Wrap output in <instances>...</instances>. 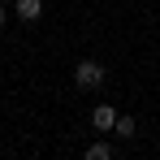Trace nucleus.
<instances>
[{"instance_id":"nucleus-2","label":"nucleus","mask_w":160,"mask_h":160,"mask_svg":"<svg viewBox=\"0 0 160 160\" xmlns=\"http://www.w3.org/2000/svg\"><path fill=\"white\" fill-rule=\"evenodd\" d=\"M91 126H95V130H108V134H112V126H117V108H112V104H100L95 112H91Z\"/></svg>"},{"instance_id":"nucleus-3","label":"nucleus","mask_w":160,"mask_h":160,"mask_svg":"<svg viewBox=\"0 0 160 160\" xmlns=\"http://www.w3.org/2000/svg\"><path fill=\"white\" fill-rule=\"evenodd\" d=\"M13 13H18L22 22H39V13H43V0H13Z\"/></svg>"},{"instance_id":"nucleus-4","label":"nucleus","mask_w":160,"mask_h":160,"mask_svg":"<svg viewBox=\"0 0 160 160\" xmlns=\"http://www.w3.org/2000/svg\"><path fill=\"white\" fill-rule=\"evenodd\" d=\"M82 156H87V160H112V156H117V147H112V143H91Z\"/></svg>"},{"instance_id":"nucleus-5","label":"nucleus","mask_w":160,"mask_h":160,"mask_svg":"<svg viewBox=\"0 0 160 160\" xmlns=\"http://www.w3.org/2000/svg\"><path fill=\"white\" fill-rule=\"evenodd\" d=\"M112 134H117V138H134V134H138V126H134V117H117V126H112Z\"/></svg>"},{"instance_id":"nucleus-7","label":"nucleus","mask_w":160,"mask_h":160,"mask_svg":"<svg viewBox=\"0 0 160 160\" xmlns=\"http://www.w3.org/2000/svg\"><path fill=\"white\" fill-rule=\"evenodd\" d=\"M0 4H4V0H0Z\"/></svg>"},{"instance_id":"nucleus-1","label":"nucleus","mask_w":160,"mask_h":160,"mask_svg":"<svg viewBox=\"0 0 160 160\" xmlns=\"http://www.w3.org/2000/svg\"><path fill=\"white\" fill-rule=\"evenodd\" d=\"M74 82H78L82 91L104 87V65H100V61H78V65H74Z\"/></svg>"},{"instance_id":"nucleus-6","label":"nucleus","mask_w":160,"mask_h":160,"mask_svg":"<svg viewBox=\"0 0 160 160\" xmlns=\"http://www.w3.org/2000/svg\"><path fill=\"white\" fill-rule=\"evenodd\" d=\"M4 22H9V13H4V4H0V30H4Z\"/></svg>"}]
</instances>
